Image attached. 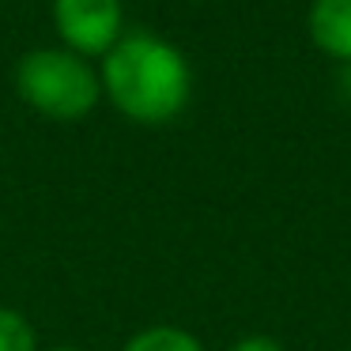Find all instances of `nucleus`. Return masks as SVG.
<instances>
[{
	"instance_id": "nucleus-1",
	"label": "nucleus",
	"mask_w": 351,
	"mask_h": 351,
	"mask_svg": "<svg viewBox=\"0 0 351 351\" xmlns=\"http://www.w3.org/2000/svg\"><path fill=\"white\" fill-rule=\"evenodd\" d=\"M102 102L132 125H170L193 99V64L182 46L155 31H125L99 61Z\"/></svg>"
},
{
	"instance_id": "nucleus-2",
	"label": "nucleus",
	"mask_w": 351,
	"mask_h": 351,
	"mask_svg": "<svg viewBox=\"0 0 351 351\" xmlns=\"http://www.w3.org/2000/svg\"><path fill=\"white\" fill-rule=\"evenodd\" d=\"M12 87L34 117L57 125L87 121L102 106L99 64L64 49L61 42L27 49L12 69Z\"/></svg>"
},
{
	"instance_id": "nucleus-3",
	"label": "nucleus",
	"mask_w": 351,
	"mask_h": 351,
	"mask_svg": "<svg viewBox=\"0 0 351 351\" xmlns=\"http://www.w3.org/2000/svg\"><path fill=\"white\" fill-rule=\"evenodd\" d=\"M49 23L64 49L99 64L121 42L125 0H49Z\"/></svg>"
},
{
	"instance_id": "nucleus-4",
	"label": "nucleus",
	"mask_w": 351,
	"mask_h": 351,
	"mask_svg": "<svg viewBox=\"0 0 351 351\" xmlns=\"http://www.w3.org/2000/svg\"><path fill=\"white\" fill-rule=\"evenodd\" d=\"M306 34L336 64H351V0H310Z\"/></svg>"
},
{
	"instance_id": "nucleus-5",
	"label": "nucleus",
	"mask_w": 351,
	"mask_h": 351,
	"mask_svg": "<svg viewBox=\"0 0 351 351\" xmlns=\"http://www.w3.org/2000/svg\"><path fill=\"white\" fill-rule=\"evenodd\" d=\"M121 351H208L200 336H193L189 328L182 325H147L140 332H132L129 340L121 343Z\"/></svg>"
},
{
	"instance_id": "nucleus-6",
	"label": "nucleus",
	"mask_w": 351,
	"mask_h": 351,
	"mask_svg": "<svg viewBox=\"0 0 351 351\" xmlns=\"http://www.w3.org/2000/svg\"><path fill=\"white\" fill-rule=\"evenodd\" d=\"M0 351H42L38 328L19 306H0Z\"/></svg>"
},
{
	"instance_id": "nucleus-7",
	"label": "nucleus",
	"mask_w": 351,
	"mask_h": 351,
	"mask_svg": "<svg viewBox=\"0 0 351 351\" xmlns=\"http://www.w3.org/2000/svg\"><path fill=\"white\" fill-rule=\"evenodd\" d=\"M227 351H287L276 336H265V332H253V336H242V340H234Z\"/></svg>"
},
{
	"instance_id": "nucleus-8",
	"label": "nucleus",
	"mask_w": 351,
	"mask_h": 351,
	"mask_svg": "<svg viewBox=\"0 0 351 351\" xmlns=\"http://www.w3.org/2000/svg\"><path fill=\"white\" fill-rule=\"evenodd\" d=\"M336 91H340V102L351 106V64H340V76H336Z\"/></svg>"
},
{
	"instance_id": "nucleus-9",
	"label": "nucleus",
	"mask_w": 351,
	"mask_h": 351,
	"mask_svg": "<svg viewBox=\"0 0 351 351\" xmlns=\"http://www.w3.org/2000/svg\"><path fill=\"white\" fill-rule=\"evenodd\" d=\"M49 351H87V348H76V343H64V348H49Z\"/></svg>"
}]
</instances>
